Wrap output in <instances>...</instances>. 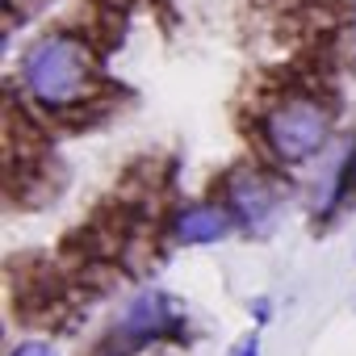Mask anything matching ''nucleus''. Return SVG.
Wrapping results in <instances>:
<instances>
[{"instance_id":"f03ea898","label":"nucleus","mask_w":356,"mask_h":356,"mask_svg":"<svg viewBox=\"0 0 356 356\" xmlns=\"http://www.w3.org/2000/svg\"><path fill=\"white\" fill-rule=\"evenodd\" d=\"M264 138L281 163H302L327 147L331 109H323L314 97H289L264 118Z\"/></svg>"},{"instance_id":"7ed1b4c3","label":"nucleus","mask_w":356,"mask_h":356,"mask_svg":"<svg viewBox=\"0 0 356 356\" xmlns=\"http://www.w3.org/2000/svg\"><path fill=\"white\" fill-rule=\"evenodd\" d=\"M227 206L231 214L248 227V231H268V222L277 218V193L264 181L260 172L239 168L231 181H227Z\"/></svg>"},{"instance_id":"0eeeda50","label":"nucleus","mask_w":356,"mask_h":356,"mask_svg":"<svg viewBox=\"0 0 356 356\" xmlns=\"http://www.w3.org/2000/svg\"><path fill=\"white\" fill-rule=\"evenodd\" d=\"M231 356H256V335H248V339H239V348H235Z\"/></svg>"},{"instance_id":"20e7f679","label":"nucleus","mask_w":356,"mask_h":356,"mask_svg":"<svg viewBox=\"0 0 356 356\" xmlns=\"http://www.w3.org/2000/svg\"><path fill=\"white\" fill-rule=\"evenodd\" d=\"M176 306L168 302V293H155V289H147V293H138L130 306H126V314H122V335L126 339H155V335H168V331H176Z\"/></svg>"},{"instance_id":"423d86ee","label":"nucleus","mask_w":356,"mask_h":356,"mask_svg":"<svg viewBox=\"0 0 356 356\" xmlns=\"http://www.w3.org/2000/svg\"><path fill=\"white\" fill-rule=\"evenodd\" d=\"M9 356H55V352H51V343H42V339H30V343L13 348Z\"/></svg>"},{"instance_id":"39448f33","label":"nucleus","mask_w":356,"mask_h":356,"mask_svg":"<svg viewBox=\"0 0 356 356\" xmlns=\"http://www.w3.org/2000/svg\"><path fill=\"white\" fill-rule=\"evenodd\" d=\"M172 235L181 239V243H218L231 235V210L222 206H185L181 214L172 218Z\"/></svg>"},{"instance_id":"f257e3e1","label":"nucleus","mask_w":356,"mask_h":356,"mask_svg":"<svg viewBox=\"0 0 356 356\" xmlns=\"http://www.w3.org/2000/svg\"><path fill=\"white\" fill-rule=\"evenodd\" d=\"M22 84L42 109H76L97 88V67L76 34H47L22 59Z\"/></svg>"}]
</instances>
